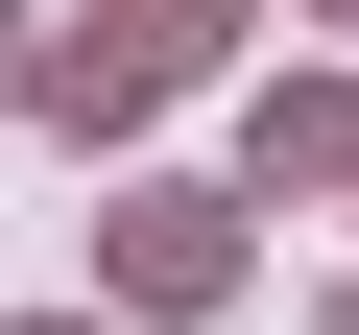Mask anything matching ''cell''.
<instances>
[{
  "mask_svg": "<svg viewBox=\"0 0 359 335\" xmlns=\"http://www.w3.org/2000/svg\"><path fill=\"white\" fill-rule=\"evenodd\" d=\"M192 48H216V0H120V48H96L72 96H168V72H192Z\"/></svg>",
  "mask_w": 359,
  "mask_h": 335,
  "instance_id": "cell-1",
  "label": "cell"
},
{
  "mask_svg": "<svg viewBox=\"0 0 359 335\" xmlns=\"http://www.w3.org/2000/svg\"><path fill=\"white\" fill-rule=\"evenodd\" d=\"M48 335H72V311H48Z\"/></svg>",
  "mask_w": 359,
  "mask_h": 335,
  "instance_id": "cell-2",
  "label": "cell"
}]
</instances>
